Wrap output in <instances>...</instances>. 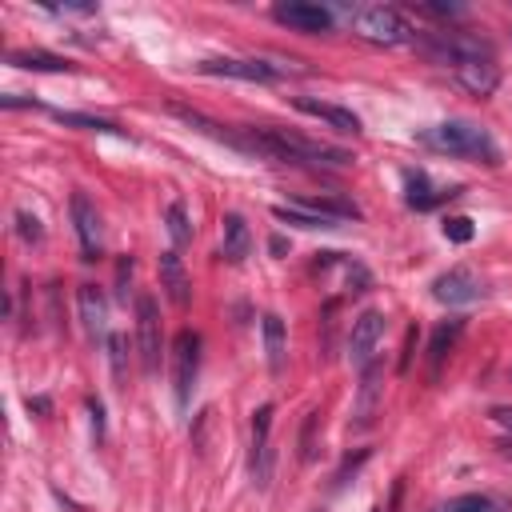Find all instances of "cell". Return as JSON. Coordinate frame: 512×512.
Returning a JSON list of instances; mask_svg holds the SVG:
<instances>
[{
    "instance_id": "cell-17",
    "label": "cell",
    "mask_w": 512,
    "mask_h": 512,
    "mask_svg": "<svg viewBox=\"0 0 512 512\" xmlns=\"http://www.w3.org/2000/svg\"><path fill=\"white\" fill-rule=\"evenodd\" d=\"M460 332H464V316H448V320H440V324L432 328V336H428V376H432V380L440 376V364H444L448 352L456 348Z\"/></svg>"
},
{
    "instance_id": "cell-1",
    "label": "cell",
    "mask_w": 512,
    "mask_h": 512,
    "mask_svg": "<svg viewBox=\"0 0 512 512\" xmlns=\"http://www.w3.org/2000/svg\"><path fill=\"white\" fill-rule=\"evenodd\" d=\"M420 48L456 76V84L472 96H492L500 84V64L492 56V48L468 32H424Z\"/></svg>"
},
{
    "instance_id": "cell-29",
    "label": "cell",
    "mask_w": 512,
    "mask_h": 512,
    "mask_svg": "<svg viewBox=\"0 0 512 512\" xmlns=\"http://www.w3.org/2000/svg\"><path fill=\"white\" fill-rule=\"evenodd\" d=\"M0 104H4V108H40L36 100H24V96H16V92H8V96H0Z\"/></svg>"
},
{
    "instance_id": "cell-13",
    "label": "cell",
    "mask_w": 512,
    "mask_h": 512,
    "mask_svg": "<svg viewBox=\"0 0 512 512\" xmlns=\"http://www.w3.org/2000/svg\"><path fill=\"white\" fill-rule=\"evenodd\" d=\"M292 104H296V112L316 116V120H324V124L336 128V132H348V136L364 132V128H360V116H356L352 108H340V104H328V100H312V96H296Z\"/></svg>"
},
{
    "instance_id": "cell-3",
    "label": "cell",
    "mask_w": 512,
    "mask_h": 512,
    "mask_svg": "<svg viewBox=\"0 0 512 512\" xmlns=\"http://www.w3.org/2000/svg\"><path fill=\"white\" fill-rule=\"evenodd\" d=\"M420 144H428L436 152H448V156H460V160L488 164V168L500 164V144L492 140L488 128H480L472 120H444V124L420 132Z\"/></svg>"
},
{
    "instance_id": "cell-5",
    "label": "cell",
    "mask_w": 512,
    "mask_h": 512,
    "mask_svg": "<svg viewBox=\"0 0 512 512\" xmlns=\"http://www.w3.org/2000/svg\"><path fill=\"white\" fill-rule=\"evenodd\" d=\"M136 352H140L144 376H156L160 372L164 336H160V308H156L152 292H136Z\"/></svg>"
},
{
    "instance_id": "cell-24",
    "label": "cell",
    "mask_w": 512,
    "mask_h": 512,
    "mask_svg": "<svg viewBox=\"0 0 512 512\" xmlns=\"http://www.w3.org/2000/svg\"><path fill=\"white\" fill-rule=\"evenodd\" d=\"M60 124H76V128H88V132H120L112 120H100V116H84V112H52Z\"/></svg>"
},
{
    "instance_id": "cell-8",
    "label": "cell",
    "mask_w": 512,
    "mask_h": 512,
    "mask_svg": "<svg viewBox=\"0 0 512 512\" xmlns=\"http://www.w3.org/2000/svg\"><path fill=\"white\" fill-rule=\"evenodd\" d=\"M484 280H480V272H472V268H464V264H456V268H448V272H440L436 280H432V296L440 300V304H476V300H484Z\"/></svg>"
},
{
    "instance_id": "cell-12",
    "label": "cell",
    "mask_w": 512,
    "mask_h": 512,
    "mask_svg": "<svg viewBox=\"0 0 512 512\" xmlns=\"http://www.w3.org/2000/svg\"><path fill=\"white\" fill-rule=\"evenodd\" d=\"M68 208H72V224H76L84 260H96L100 256V212H96V204L84 192H72V204Z\"/></svg>"
},
{
    "instance_id": "cell-18",
    "label": "cell",
    "mask_w": 512,
    "mask_h": 512,
    "mask_svg": "<svg viewBox=\"0 0 512 512\" xmlns=\"http://www.w3.org/2000/svg\"><path fill=\"white\" fill-rule=\"evenodd\" d=\"M252 252V228L240 212H224V240H220V256L228 264H244Z\"/></svg>"
},
{
    "instance_id": "cell-25",
    "label": "cell",
    "mask_w": 512,
    "mask_h": 512,
    "mask_svg": "<svg viewBox=\"0 0 512 512\" xmlns=\"http://www.w3.org/2000/svg\"><path fill=\"white\" fill-rule=\"evenodd\" d=\"M444 236H448L452 244H468V240L476 236V228H472L468 216H448V220H444Z\"/></svg>"
},
{
    "instance_id": "cell-23",
    "label": "cell",
    "mask_w": 512,
    "mask_h": 512,
    "mask_svg": "<svg viewBox=\"0 0 512 512\" xmlns=\"http://www.w3.org/2000/svg\"><path fill=\"white\" fill-rule=\"evenodd\" d=\"M164 228H168V236H172V244H176V248L192 240V224H188L184 204H168V212H164Z\"/></svg>"
},
{
    "instance_id": "cell-15",
    "label": "cell",
    "mask_w": 512,
    "mask_h": 512,
    "mask_svg": "<svg viewBox=\"0 0 512 512\" xmlns=\"http://www.w3.org/2000/svg\"><path fill=\"white\" fill-rule=\"evenodd\" d=\"M268 428H272V404H260L256 420H252V472H256V484H268V476H272Z\"/></svg>"
},
{
    "instance_id": "cell-6",
    "label": "cell",
    "mask_w": 512,
    "mask_h": 512,
    "mask_svg": "<svg viewBox=\"0 0 512 512\" xmlns=\"http://www.w3.org/2000/svg\"><path fill=\"white\" fill-rule=\"evenodd\" d=\"M196 376H200V336L192 328H180L172 340V392L180 408H188Z\"/></svg>"
},
{
    "instance_id": "cell-21",
    "label": "cell",
    "mask_w": 512,
    "mask_h": 512,
    "mask_svg": "<svg viewBox=\"0 0 512 512\" xmlns=\"http://www.w3.org/2000/svg\"><path fill=\"white\" fill-rule=\"evenodd\" d=\"M272 216L284 220V224H292V228H308V232H316V228H340V224H344V220H332V216L312 212V208H304V204H276Z\"/></svg>"
},
{
    "instance_id": "cell-27",
    "label": "cell",
    "mask_w": 512,
    "mask_h": 512,
    "mask_svg": "<svg viewBox=\"0 0 512 512\" xmlns=\"http://www.w3.org/2000/svg\"><path fill=\"white\" fill-rule=\"evenodd\" d=\"M108 348H112V372H116V380H124V340L108 336Z\"/></svg>"
},
{
    "instance_id": "cell-20",
    "label": "cell",
    "mask_w": 512,
    "mask_h": 512,
    "mask_svg": "<svg viewBox=\"0 0 512 512\" xmlns=\"http://www.w3.org/2000/svg\"><path fill=\"white\" fill-rule=\"evenodd\" d=\"M8 64L12 68H28V72H68L72 64L56 52H40V48H12L8 52Z\"/></svg>"
},
{
    "instance_id": "cell-10",
    "label": "cell",
    "mask_w": 512,
    "mask_h": 512,
    "mask_svg": "<svg viewBox=\"0 0 512 512\" xmlns=\"http://www.w3.org/2000/svg\"><path fill=\"white\" fill-rule=\"evenodd\" d=\"M272 20L292 28V32H304V36H320V32H332V12L324 4H304V0H288V4H276L272 8Z\"/></svg>"
},
{
    "instance_id": "cell-7",
    "label": "cell",
    "mask_w": 512,
    "mask_h": 512,
    "mask_svg": "<svg viewBox=\"0 0 512 512\" xmlns=\"http://www.w3.org/2000/svg\"><path fill=\"white\" fill-rule=\"evenodd\" d=\"M204 76H224V80H244V84H272L280 80L288 68L272 64V60H240V56H212L196 64Z\"/></svg>"
},
{
    "instance_id": "cell-28",
    "label": "cell",
    "mask_w": 512,
    "mask_h": 512,
    "mask_svg": "<svg viewBox=\"0 0 512 512\" xmlns=\"http://www.w3.org/2000/svg\"><path fill=\"white\" fill-rule=\"evenodd\" d=\"M488 416H492V420H496L500 428H508V432H512V404H496V408H492Z\"/></svg>"
},
{
    "instance_id": "cell-14",
    "label": "cell",
    "mask_w": 512,
    "mask_h": 512,
    "mask_svg": "<svg viewBox=\"0 0 512 512\" xmlns=\"http://www.w3.org/2000/svg\"><path fill=\"white\" fill-rule=\"evenodd\" d=\"M76 308H80V320H84L88 340L108 336V304H104V292L96 284H80L76 288Z\"/></svg>"
},
{
    "instance_id": "cell-2",
    "label": "cell",
    "mask_w": 512,
    "mask_h": 512,
    "mask_svg": "<svg viewBox=\"0 0 512 512\" xmlns=\"http://www.w3.org/2000/svg\"><path fill=\"white\" fill-rule=\"evenodd\" d=\"M240 132V152L244 156H264L280 164H300V168H348L352 152L288 132V128H236Z\"/></svg>"
},
{
    "instance_id": "cell-11",
    "label": "cell",
    "mask_w": 512,
    "mask_h": 512,
    "mask_svg": "<svg viewBox=\"0 0 512 512\" xmlns=\"http://www.w3.org/2000/svg\"><path fill=\"white\" fill-rule=\"evenodd\" d=\"M452 196H460L456 184H436L424 168H408V172H404V204H408L412 212H432V208H440V204L452 200Z\"/></svg>"
},
{
    "instance_id": "cell-9",
    "label": "cell",
    "mask_w": 512,
    "mask_h": 512,
    "mask_svg": "<svg viewBox=\"0 0 512 512\" xmlns=\"http://www.w3.org/2000/svg\"><path fill=\"white\" fill-rule=\"evenodd\" d=\"M380 340H384V312H380V308H364V312L352 320V332H348V360L364 372V368L372 364Z\"/></svg>"
},
{
    "instance_id": "cell-26",
    "label": "cell",
    "mask_w": 512,
    "mask_h": 512,
    "mask_svg": "<svg viewBox=\"0 0 512 512\" xmlns=\"http://www.w3.org/2000/svg\"><path fill=\"white\" fill-rule=\"evenodd\" d=\"M16 232H20L28 244H40V240H44V228H40V220H36L32 212H24V208L16 212Z\"/></svg>"
},
{
    "instance_id": "cell-4",
    "label": "cell",
    "mask_w": 512,
    "mask_h": 512,
    "mask_svg": "<svg viewBox=\"0 0 512 512\" xmlns=\"http://www.w3.org/2000/svg\"><path fill=\"white\" fill-rule=\"evenodd\" d=\"M352 32L360 40H368V44H380V48H396V44L412 40V24L392 4H364V8H356L352 12Z\"/></svg>"
},
{
    "instance_id": "cell-16",
    "label": "cell",
    "mask_w": 512,
    "mask_h": 512,
    "mask_svg": "<svg viewBox=\"0 0 512 512\" xmlns=\"http://www.w3.org/2000/svg\"><path fill=\"white\" fill-rule=\"evenodd\" d=\"M160 288H164V296H168L176 308H188V300H192V280H188L184 260H180L176 252H160Z\"/></svg>"
},
{
    "instance_id": "cell-22",
    "label": "cell",
    "mask_w": 512,
    "mask_h": 512,
    "mask_svg": "<svg viewBox=\"0 0 512 512\" xmlns=\"http://www.w3.org/2000/svg\"><path fill=\"white\" fill-rule=\"evenodd\" d=\"M440 512H512V504L488 492H464V496H452Z\"/></svg>"
},
{
    "instance_id": "cell-19",
    "label": "cell",
    "mask_w": 512,
    "mask_h": 512,
    "mask_svg": "<svg viewBox=\"0 0 512 512\" xmlns=\"http://www.w3.org/2000/svg\"><path fill=\"white\" fill-rule=\"evenodd\" d=\"M260 332H264V356H268V372L280 376L284 372V352H288V332H284V320L276 312H264L260 316Z\"/></svg>"
}]
</instances>
